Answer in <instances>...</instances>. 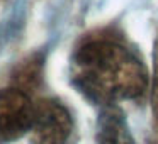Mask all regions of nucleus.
<instances>
[{
  "label": "nucleus",
  "instance_id": "obj_1",
  "mask_svg": "<svg viewBox=\"0 0 158 144\" xmlns=\"http://www.w3.org/2000/svg\"><path fill=\"white\" fill-rule=\"evenodd\" d=\"M73 82L89 98L110 103L141 95L148 86V73L127 48L107 39H92L75 53Z\"/></svg>",
  "mask_w": 158,
  "mask_h": 144
},
{
  "label": "nucleus",
  "instance_id": "obj_2",
  "mask_svg": "<svg viewBox=\"0 0 158 144\" xmlns=\"http://www.w3.org/2000/svg\"><path fill=\"white\" fill-rule=\"evenodd\" d=\"M36 105L19 88L0 90V139L14 141L32 129Z\"/></svg>",
  "mask_w": 158,
  "mask_h": 144
},
{
  "label": "nucleus",
  "instance_id": "obj_3",
  "mask_svg": "<svg viewBox=\"0 0 158 144\" xmlns=\"http://www.w3.org/2000/svg\"><path fill=\"white\" fill-rule=\"evenodd\" d=\"M72 115L58 100L46 98L36 105L32 134L36 144H65L72 134Z\"/></svg>",
  "mask_w": 158,
  "mask_h": 144
},
{
  "label": "nucleus",
  "instance_id": "obj_4",
  "mask_svg": "<svg viewBox=\"0 0 158 144\" xmlns=\"http://www.w3.org/2000/svg\"><path fill=\"white\" fill-rule=\"evenodd\" d=\"M97 144H134L124 115L117 107H107L97 124Z\"/></svg>",
  "mask_w": 158,
  "mask_h": 144
},
{
  "label": "nucleus",
  "instance_id": "obj_5",
  "mask_svg": "<svg viewBox=\"0 0 158 144\" xmlns=\"http://www.w3.org/2000/svg\"><path fill=\"white\" fill-rule=\"evenodd\" d=\"M41 65L43 63L39 56H31L26 61H22L14 73V82L17 85L15 88L22 90L26 93L29 88H34L41 78Z\"/></svg>",
  "mask_w": 158,
  "mask_h": 144
},
{
  "label": "nucleus",
  "instance_id": "obj_6",
  "mask_svg": "<svg viewBox=\"0 0 158 144\" xmlns=\"http://www.w3.org/2000/svg\"><path fill=\"white\" fill-rule=\"evenodd\" d=\"M151 109L158 119V46L155 56V75H153V90H151Z\"/></svg>",
  "mask_w": 158,
  "mask_h": 144
}]
</instances>
